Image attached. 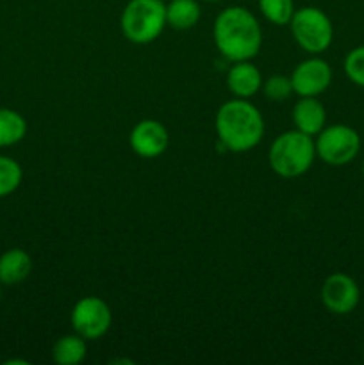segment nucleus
I'll return each instance as SVG.
<instances>
[{
    "label": "nucleus",
    "mask_w": 364,
    "mask_h": 365,
    "mask_svg": "<svg viewBox=\"0 0 364 365\" xmlns=\"http://www.w3.org/2000/svg\"><path fill=\"white\" fill-rule=\"evenodd\" d=\"M345 73L359 88H364V45L350 50L345 57Z\"/></svg>",
    "instance_id": "nucleus-20"
},
{
    "label": "nucleus",
    "mask_w": 364,
    "mask_h": 365,
    "mask_svg": "<svg viewBox=\"0 0 364 365\" xmlns=\"http://www.w3.org/2000/svg\"><path fill=\"white\" fill-rule=\"evenodd\" d=\"M216 134L218 141L228 152H248L263 141L264 118L248 100L232 98L218 109Z\"/></svg>",
    "instance_id": "nucleus-2"
},
{
    "label": "nucleus",
    "mask_w": 364,
    "mask_h": 365,
    "mask_svg": "<svg viewBox=\"0 0 364 365\" xmlns=\"http://www.w3.org/2000/svg\"><path fill=\"white\" fill-rule=\"evenodd\" d=\"M263 93L266 98L273 100V102H282L288 100L293 95V84L291 78L284 77V75H271L268 81H263Z\"/></svg>",
    "instance_id": "nucleus-19"
},
{
    "label": "nucleus",
    "mask_w": 364,
    "mask_h": 365,
    "mask_svg": "<svg viewBox=\"0 0 364 365\" xmlns=\"http://www.w3.org/2000/svg\"><path fill=\"white\" fill-rule=\"evenodd\" d=\"M166 25V4L163 0H128L121 11V32L136 45L156 41Z\"/></svg>",
    "instance_id": "nucleus-4"
},
{
    "label": "nucleus",
    "mask_w": 364,
    "mask_h": 365,
    "mask_svg": "<svg viewBox=\"0 0 364 365\" xmlns=\"http://www.w3.org/2000/svg\"><path fill=\"white\" fill-rule=\"evenodd\" d=\"M316 157L328 166H346L360 152V135L348 125L335 123L316 135Z\"/></svg>",
    "instance_id": "nucleus-6"
},
{
    "label": "nucleus",
    "mask_w": 364,
    "mask_h": 365,
    "mask_svg": "<svg viewBox=\"0 0 364 365\" xmlns=\"http://www.w3.org/2000/svg\"><path fill=\"white\" fill-rule=\"evenodd\" d=\"M32 259L25 250L11 248L0 255V282L4 285H18L29 278Z\"/></svg>",
    "instance_id": "nucleus-13"
},
{
    "label": "nucleus",
    "mask_w": 364,
    "mask_h": 365,
    "mask_svg": "<svg viewBox=\"0 0 364 365\" xmlns=\"http://www.w3.org/2000/svg\"><path fill=\"white\" fill-rule=\"evenodd\" d=\"M207 2H220V0H207Z\"/></svg>",
    "instance_id": "nucleus-23"
},
{
    "label": "nucleus",
    "mask_w": 364,
    "mask_h": 365,
    "mask_svg": "<svg viewBox=\"0 0 364 365\" xmlns=\"http://www.w3.org/2000/svg\"><path fill=\"white\" fill-rule=\"evenodd\" d=\"M132 152L143 159H156L166 152L170 145L168 128L157 120H141L134 125L128 135Z\"/></svg>",
    "instance_id": "nucleus-10"
},
{
    "label": "nucleus",
    "mask_w": 364,
    "mask_h": 365,
    "mask_svg": "<svg viewBox=\"0 0 364 365\" xmlns=\"http://www.w3.org/2000/svg\"><path fill=\"white\" fill-rule=\"evenodd\" d=\"M111 364H132V360H125V359H120V360H113Z\"/></svg>",
    "instance_id": "nucleus-22"
},
{
    "label": "nucleus",
    "mask_w": 364,
    "mask_h": 365,
    "mask_svg": "<svg viewBox=\"0 0 364 365\" xmlns=\"http://www.w3.org/2000/svg\"><path fill=\"white\" fill-rule=\"evenodd\" d=\"M293 39L309 53H321L332 45L334 27L327 14L313 6L300 7L289 21Z\"/></svg>",
    "instance_id": "nucleus-5"
},
{
    "label": "nucleus",
    "mask_w": 364,
    "mask_h": 365,
    "mask_svg": "<svg viewBox=\"0 0 364 365\" xmlns=\"http://www.w3.org/2000/svg\"><path fill=\"white\" fill-rule=\"evenodd\" d=\"M316 159V145L313 135L300 130H288L277 135L268 152L271 170L282 178H296L305 175Z\"/></svg>",
    "instance_id": "nucleus-3"
},
{
    "label": "nucleus",
    "mask_w": 364,
    "mask_h": 365,
    "mask_svg": "<svg viewBox=\"0 0 364 365\" xmlns=\"http://www.w3.org/2000/svg\"><path fill=\"white\" fill-rule=\"evenodd\" d=\"M227 88L234 98L248 100L263 88V75L250 61H238L227 71Z\"/></svg>",
    "instance_id": "nucleus-11"
},
{
    "label": "nucleus",
    "mask_w": 364,
    "mask_h": 365,
    "mask_svg": "<svg viewBox=\"0 0 364 365\" xmlns=\"http://www.w3.org/2000/svg\"><path fill=\"white\" fill-rule=\"evenodd\" d=\"M293 91L298 96H320L332 82L330 64L320 57H309L296 64L291 73Z\"/></svg>",
    "instance_id": "nucleus-9"
},
{
    "label": "nucleus",
    "mask_w": 364,
    "mask_h": 365,
    "mask_svg": "<svg viewBox=\"0 0 364 365\" xmlns=\"http://www.w3.org/2000/svg\"><path fill=\"white\" fill-rule=\"evenodd\" d=\"M202 9L196 0H170L166 4V24L175 31H188L198 24Z\"/></svg>",
    "instance_id": "nucleus-14"
},
{
    "label": "nucleus",
    "mask_w": 364,
    "mask_h": 365,
    "mask_svg": "<svg viewBox=\"0 0 364 365\" xmlns=\"http://www.w3.org/2000/svg\"><path fill=\"white\" fill-rule=\"evenodd\" d=\"M218 52L231 63L252 61L263 46V31L250 9L243 6L225 7L213 25Z\"/></svg>",
    "instance_id": "nucleus-1"
},
{
    "label": "nucleus",
    "mask_w": 364,
    "mask_h": 365,
    "mask_svg": "<svg viewBox=\"0 0 364 365\" xmlns=\"http://www.w3.org/2000/svg\"><path fill=\"white\" fill-rule=\"evenodd\" d=\"M27 134V121L18 110L0 107V148L14 146Z\"/></svg>",
    "instance_id": "nucleus-16"
},
{
    "label": "nucleus",
    "mask_w": 364,
    "mask_h": 365,
    "mask_svg": "<svg viewBox=\"0 0 364 365\" xmlns=\"http://www.w3.org/2000/svg\"><path fill=\"white\" fill-rule=\"evenodd\" d=\"M24 171L14 159L7 155H0V198L13 195L21 184Z\"/></svg>",
    "instance_id": "nucleus-17"
},
{
    "label": "nucleus",
    "mask_w": 364,
    "mask_h": 365,
    "mask_svg": "<svg viewBox=\"0 0 364 365\" xmlns=\"http://www.w3.org/2000/svg\"><path fill=\"white\" fill-rule=\"evenodd\" d=\"M86 339L79 334L63 335L54 342L52 359L59 365H77L86 359Z\"/></svg>",
    "instance_id": "nucleus-15"
},
{
    "label": "nucleus",
    "mask_w": 364,
    "mask_h": 365,
    "mask_svg": "<svg viewBox=\"0 0 364 365\" xmlns=\"http://www.w3.org/2000/svg\"><path fill=\"white\" fill-rule=\"evenodd\" d=\"M70 319L75 334H79L86 341H96L109 331L113 314H111V307L102 298L86 296L75 303Z\"/></svg>",
    "instance_id": "nucleus-7"
},
{
    "label": "nucleus",
    "mask_w": 364,
    "mask_h": 365,
    "mask_svg": "<svg viewBox=\"0 0 364 365\" xmlns=\"http://www.w3.org/2000/svg\"><path fill=\"white\" fill-rule=\"evenodd\" d=\"M259 9L273 25H289L296 11L293 0H259Z\"/></svg>",
    "instance_id": "nucleus-18"
},
{
    "label": "nucleus",
    "mask_w": 364,
    "mask_h": 365,
    "mask_svg": "<svg viewBox=\"0 0 364 365\" xmlns=\"http://www.w3.org/2000/svg\"><path fill=\"white\" fill-rule=\"evenodd\" d=\"M7 365H14V364H20V365H27L29 362H25V360H7L6 362Z\"/></svg>",
    "instance_id": "nucleus-21"
},
{
    "label": "nucleus",
    "mask_w": 364,
    "mask_h": 365,
    "mask_svg": "<svg viewBox=\"0 0 364 365\" xmlns=\"http://www.w3.org/2000/svg\"><path fill=\"white\" fill-rule=\"evenodd\" d=\"M293 123L296 130L307 135H318L327 123V110L318 96H300L293 107Z\"/></svg>",
    "instance_id": "nucleus-12"
},
{
    "label": "nucleus",
    "mask_w": 364,
    "mask_h": 365,
    "mask_svg": "<svg viewBox=\"0 0 364 365\" xmlns=\"http://www.w3.org/2000/svg\"><path fill=\"white\" fill-rule=\"evenodd\" d=\"M363 177H364V160H363Z\"/></svg>",
    "instance_id": "nucleus-24"
},
{
    "label": "nucleus",
    "mask_w": 364,
    "mask_h": 365,
    "mask_svg": "<svg viewBox=\"0 0 364 365\" xmlns=\"http://www.w3.org/2000/svg\"><path fill=\"white\" fill-rule=\"evenodd\" d=\"M360 302V289L357 282L346 273H332L321 285V303L328 312L346 316L353 312Z\"/></svg>",
    "instance_id": "nucleus-8"
}]
</instances>
